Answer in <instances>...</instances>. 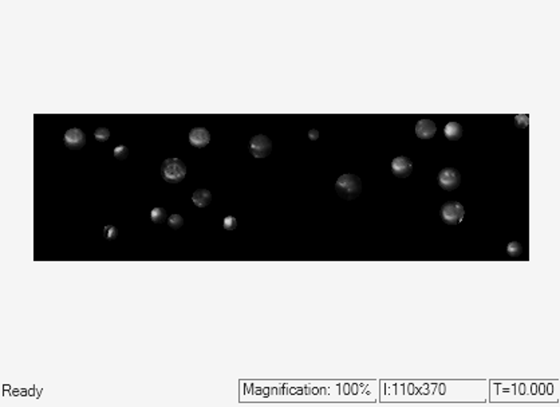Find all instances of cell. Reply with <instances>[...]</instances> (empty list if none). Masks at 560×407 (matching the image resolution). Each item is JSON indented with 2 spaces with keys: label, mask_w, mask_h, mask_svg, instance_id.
<instances>
[{
  "label": "cell",
  "mask_w": 560,
  "mask_h": 407,
  "mask_svg": "<svg viewBox=\"0 0 560 407\" xmlns=\"http://www.w3.org/2000/svg\"><path fill=\"white\" fill-rule=\"evenodd\" d=\"M192 201L197 208H205L212 201V193L208 189H197L192 195Z\"/></svg>",
  "instance_id": "30bf717a"
},
{
  "label": "cell",
  "mask_w": 560,
  "mask_h": 407,
  "mask_svg": "<svg viewBox=\"0 0 560 407\" xmlns=\"http://www.w3.org/2000/svg\"><path fill=\"white\" fill-rule=\"evenodd\" d=\"M150 218L154 224H163L164 221L168 220V214L164 208H154V209H151Z\"/></svg>",
  "instance_id": "7c38bea8"
},
{
  "label": "cell",
  "mask_w": 560,
  "mask_h": 407,
  "mask_svg": "<svg viewBox=\"0 0 560 407\" xmlns=\"http://www.w3.org/2000/svg\"><path fill=\"white\" fill-rule=\"evenodd\" d=\"M515 122L519 128H527L528 126V115H516Z\"/></svg>",
  "instance_id": "d6986e66"
},
{
  "label": "cell",
  "mask_w": 560,
  "mask_h": 407,
  "mask_svg": "<svg viewBox=\"0 0 560 407\" xmlns=\"http://www.w3.org/2000/svg\"><path fill=\"white\" fill-rule=\"evenodd\" d=\"M392 172L398 179H406L413 172V162L405 156L395 157L392 161Z\"/></svg>",
  "instance_id": "8992f818"
},
{
  "label": "cell",
  "mask_w": 560,
  "mask_h": 407,
  "mask_svg": "<svg viewBox=\"0 0 560 407\" xmlns=\"http://www.w3.org/2000/svg\"><path fill=\"white\" fill-rule=\"evenodd\" d=\"M94 137H96L97 141H99V142H105V141L109 140V137H110V131H109V129L106 128H98L94 131Z\"/></svg>",
  "instance_id": "9a60e30c"
},
{
  "label": "cell",
  "mask_w": 560,
  "mask_h": 407,
  "mask_svg": "<svg viewBox=\"0 0 560 407\" xmlns=\"http://www.w3.org/2000/svg\"><path fill=\"white\" fill-rule=\"evenodd\" d=\"M462 126L460 125L459 122H449L446 123V126H445V129H444V133H445V137L448 138V140L450 141H457L461 138V135H462Z\"/></svg>",
  "instance_id": "8fae6325"
},
{
  "label": "cell",
  "mask_w": 560,
  "mask_h": 407,
  "mask_svg": "<svg viewBox=\"0 0 560 407\" xmlns=\"http://www.w3.org/2000/svg\"><path fill=\"white\" fill-rule=\"evenodd\" d=\"M438 184L446 192L457 189L461 184V173L454 167H445L438 174Z\"/></svg>",
  "instance_id": "5b68a950"
},
{
  "label": "cell",
  "mask_w": 560,
  "mask_h": 407,
  "mask_svg": "<svg viewBox=\"0 0 560 407\" xmlns=\"http://www.w3.org/2000/svg\"><path fill=\"white\" fill-rule=\"evenodd\" d=\"M161 174L169 184H179L186 176V166L180 158H168L163 162Z\"/></svg>",
  "instance_id": "7a4b0ae2"
},
{
  "label": "cell",
  "mask_w": 560,
  "mask_h": 407,
  "mask_svg": "<svg viewBox=\"0 0 560 407\" xmlns=\"http://www.w3.org/2000/svg\"><path fill=\"white\" fill-rule=\"evenodd\" d=\"M249 151L256 158H265L272 151V141L264 134L253 135L249 141Z\"/></svg>",
  "instance_id": "277c9868"
},
{
  "label": "cell",
  "mask_w": 560,
  "mask_h": 407,
  "mask_svg": "<svg viewBox=\"0 0 560 407\" xmlns=\"http://www.w3.org/2000/svg\"><path fill=\"white\" fill-rule=\"evenodd\" d=\"M103 233H105V237H106L107 240H115L118 236V229L114 225H106Z\"/></svg>",
  "instance_id": "e0dca14e"
},
{
  "label": "cell",
  "mask_w": 560,
  "mask_h": 407,
  "mask_svg": "<svg viewBox=\"0 0 560 407\" xmlns=\"http://www.w3.org/2000/svg\"><path fill=\"white\" fill-rule=\"evenodd\" d=\"M440 214H441V218L445 224L457 225L464 218L465 209L462 204H460L457 201H448L441 207Z\"/></svg>",
  "instance_id": "3957f363"
},
{
  "label": "cell",
  "mask_w": 560,
  "mask_h": 407,
  "mask_svg": "<svg viewBox=\"0 0 560 407\" xmlns=\"http://www.w3.org/2000/svg\"><path fill=\"white\" fill-rule=\"evenodd\" d=\"M224 229H227V230H233V229H236V227H237V220H236L233 216H227V217L224 218Z\"/></svg>",
  "instance_id": "ac0fdd59"
},
{
  "label": "cell",
  "mask_w": 560,
  "mask_h": 407,
  "mask_svg": "<svg viewBox=\"0 0 560 407\" xmlns=\"http://www.w3.org/2000/svg\"><path fill=\"white\" fill-rule=\"evenodd\" d=\"M182 224H184V220H182V217L180 214H172L168 218V225L172 229H180L182 227Z\"/></svg>",
  "instance_id": "5bb4252c"
},
{
  "label": "cell",
  "mask_w": 560,
  "mask_h": 407,
  "mask_svg": "<svg viewBox=\"0 0 560 407\" xmlns=\"http://www.w3.org/2000/svg\"><path fill=\"white\" fill-rule=\"evenodd\" d=\"M335 192L343 200H354L362 192V181L355 174H343L336 179Z\"/></svg>",
  "instance_id": "6da1fadb"
},
{
  "label": "cell",
  "mask_w": 560,
  "mask_h": 407,
  "mask_svg": "<svg viewBox=\"0 0 560 407\" xmlns=\"http://www.w3.org/2000/svg\"><path fill=\"white\" fill-rule=\"evenodd\" d=\"M65 144L71 150H79L86 144V135H84V133L81 129H70L65 134Z\"/></svg>",
  "instance_id": "52a82bcc"
},
{
  "label": "cell",
  "mask_w": 560,
  "mask_h": 407,
  "mask_svg": "<svg viewBox=\"0 0 560 407\" xmlns=\"http://www.w3.org/2000/svg\"><path fill=\"white\" fill-rule=\"evenodd\" d=\"M189 142L197 149H202L211 142V133L205 128H195L189 131Z\"/></svg>",
  "instance_id": "ba28073f"
},
{
  "label": "cell",
  "mask_w": 560,
  "mask_h": 407,
  "mask_svg": "<svg viewBox=\"0 0 560 407\" xmlns=\"http://www.w3.org/2000/svg\"><path fill=\"white\" fill-rule=\"evenodd\" d=\"M507 253L511 257H519L523 253V246L517 241H511L510 244L507 245Z\"/></svg>",
  "instance_id": "4fadbf2b"
},
{
  "label": "cell",
  "mask_w": 560,
  "mask_h": 407,
  "mask_svg": "<svg viewBox=\"0 0 560 407\" xmlns=\"http://www.w3.org/2000/svg\"><path fill=\"white\" fill-rule=\"evenodd\" d=\"M437 128L431 119H420L415 125V135L420 140H431L436 135Z\"/></svg>",
  "instance_id": "9c48e42d"
},
{
  "label": "cell",
  "mask_w": 560,
  "mask_h": 407,
  "mask_svg": "<svg viewBox=\"0 0 560 407\" xmlns=\"http://www.w3.org/2000/svg\"><path fill=\"white\" fill-rule=\"evenodd\" d=\"M308 138L311 141H316L319 138V131H318L316 129H311V130L308 131Z\"/></svg>",
  "instance_id": "ffe728a7"
},
{
  "label": "cell",
  "mask_w": 560,
  "mask_h": 407,
  "mask_svg": "<svg viewBox=\"0 0 560 407\" xmlns=\"http://www.w3.org/2000/svg\"><path fill=\"white\" fill-rule=\"evenodd\" d=\"M128 156H129V149H128V146L121 145L117 146V147L114 149V157H115L117 160H125Z\"/></svg>",
  "instance_id": "2e32d148"
}]
</instances>
